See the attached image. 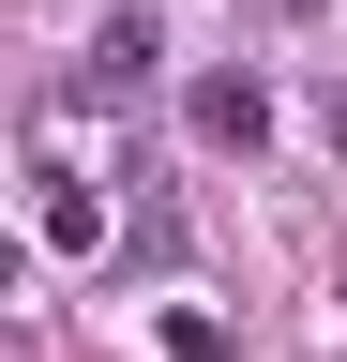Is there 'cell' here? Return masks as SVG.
Segmentation results:
<instances>
[{
	"label": "cell",
	"instance_id": "obj_3",
	"mask_svg": "<svg viewBox=\"0 0 347 362\" xmlns=\"http://www.w3.org/2000/svg\"><path fill=\"white\" fill-rule=\"evenodd\" d=\"M151 61H166V45H151V16H106V30H91V61H76V106H121Z\"/></svg>",
	"mask_w": 347,
	"mask_h": 362
},
{
	"label": "cell",
	"instance_id": "obj_1",
	"mask_svg": "<svg viewBox=\"0 0 347 362\" xmlns=\"http://www.w3.org/2000/svg\"><path fill=\"white\" fill-rule=\"evenodd\" d=\"M30 242L46 257H106V197H91V166H76L61 136L30 151Z\"/></svg>",
	"mask_w": 347,
	"mask_h": 362
},
{
	"label": "cell",
	"instance_id": "obj_5",
	"mask_svg": "<svg viewBox=\"0 0 347 362\" xmlns=\"http://www.w3.org/2000/svg\"><path fill=\"white\" fill-rule=\"evenodd\" d=\"M272 16H302V0H272Z\"/></svg>",
	"mask_w": 347,
	"mask_h": 362
},
{
	"label": "cell",
	"instance_id": "obj_2",
	"mask_svg": "<svg viewBox=\"0 0 347 362\" xmlns=\"http://www.w3.org/2000/svg\"><path fill=\"white\" fill-rule=\"evenodd\" d=\"M182 121H196V151H257V136H272V76H257V61H211L182 90Z\"/></svg>",
	"mask_w": 347,
	"mask_h": 362
},
{
	"label": "cell",
	"instance_id": "obj_4",
	"mask_svg": "<svg viewBox=\"0 0 347 362\" xmlns=\"http://www.w3.org/2000/svg\"><path fill=\"white\" fill-rule=\"evenodd\" d=\"M151 347H166V362H227V317H211V302H166Z\"/></svg>",
	"mask_w": 347,
	"mask_h": 362
}]
</instances>
